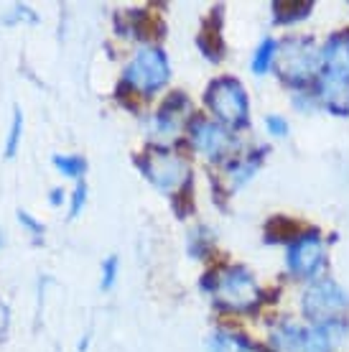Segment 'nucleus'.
I'll list each match as a JSON object with an SVG mask.
<instances>
[{"mask_svg":"<svg viewBox=\"0 0 349 352\" xmlns=\"http://www.w3.org/2000/svg\"><path fill=\"white\" fill-rule=\"evenodd\" d=\"M324 243L319 235H301L289 245L286 253V265L298 278H314L324 268Z\"/></svg>","mask_w":349,"mask_h":352,"instance_id":"obj_7","label":"nucleus"},{"mask_svg":"<svg viewBox=\"0 0 349 352\" xmlns=\"http://www.w3.org/2000/svg\"><path fill=\"white\" fill-rule=\"evenodd\" d=\"M212 352H253L250 342L245 337L235 335V332H214L210 340Z\"/></svg>","mask_w":349,"mask_h":352,"instance_id":"obj_10","label":"nucleus"},{"mask_svg":"<svg viewBox=\"0 0 349 352\" xmlns=\"http://www.w3.org/2000/svg\"><path fill=\"white\" fill-rule=\"evenodd\" d=\"M204 100L225 128H243L250 120V100L243 85L232 77H219L212 82Z\"/></svg>","mask_w":349,"mask_h":352,"instance_id":"obj_3","label":"nucleus"},{"mask_svg":"<svg viewBox=\"0 0 349 352\" xmlns=\"http://www.w3.org/2000/svg\"><path fill=\"white\" fill-rule=\"evenodd\" d=\"M316 64H319V56H316L311 41L304 38V36L291 38L289 44H286V49H283V54H280L283 74L291 82H306L314 74Z\"/></svg>","mask_w":349,"mask_h":352,"instance_id":"obj_8","label":"nucleus"},{"mask_svg":"<svg viewBox=\"0 0 349 352\" xmlns=\"http://www.w3.org/2000/svg\"><path fill=\"white\" fill-rule=\"evenodd\" d=\"M85 202H87V184H82V182H79L77 189H74V194H71L69 217H77L79 212H82V207H85Z\"/></svg>","mask_w":349,"mask_h":352,"instance_id":"obj_16","label":"nucleus"},{"mask_svg":"<svg viewBox=\"0 0 349 352\" xmlns=\"http://www.w3.org/2000/svg\"><path fill=\"white\" fill-rule=\"evenodd\" d=\"M115 278H117V256H110L102 263V289H113Z\"/></svg>","mask_w":349,"mask_h":352,"instance_id":"obj_14","label":"nucleus"},{"mask_svg":"<svg viewBox=\"0 0 349 352\" xmlns=\"http://www.w3.org/2000/svg\"><path fill=\"white\" fill-rule=\"evenodd\" d=\"M265 128H268L271 135H275V138H280V135L289 133V123H286L280 115H268V118H265Z\"/></svg>","mask_w":349,"mask_h":352,"instance_id":"obj_17","label":"nucleus"},{"mask_svg":"<svg viewBox=\"0 0 349 352\" xmlns=\"http://www.w3.org/2000/svg\"><path fill=\"white\" fill-rule=\"evenodd\" d=\"M275 56H278V44H275L273 38L260 41V46H258L255 54H253V72L255 74H265V72H271Z\"/></svg>","mask_w":349,"mask_h":352,"instance_id":"obj_11","label":"nucleus"},{"mask_svg":"<svg viewBox=\"0 0 349 352\" xmlns=\"http://www.w3.org/2000/svg\"><path fill=\"white\" fill-rule=\"evenodd\" d=\"M49 199H52L54 207H59L61 199H64V192H61V189H52V197H49Z\"/></svg>","mask_w":349,"mask_h":352,"instance_id":"obj_18","label":"nucleus"},{"mask_svg":"<svg viewBox=\"0 0 349 352\" xmlns=\"http://www.w3.org/2000/svg\"><path fill=\"white\" fill-rule=\"evenodd\" d=\"M217 301L229 311H247L260 301V286L247 268H227L217 276V281L210 283Z\"/></svg>","mask_w":349,"mask_h":352,"instance_id":"obj_4","label":"nucleus"},{"mask_svg":"<svg viewBox=\"0 0 349 352\" xmlns=\"http://www.w3.org/2000/svg\"><path fill=\"white\" fill-rule=\"evenodd\" d=\"M301 307H304L306 317L311 322L324 324L329 319H339V311H344L349 307V294L337 281L322 278V281L311 283L306 289Z\"/></svg>","mask_w":349,"mask_h":352,"instance_id":"obj_6","label":"nucleus"},{"mask_svg":"<svg viewBox=\"0 0 349 352\" xmlns=\"http://www.w3.org/2000/svg\"><path fill=\"white\" fill-rule=\"evenodd\" d=\"M171 77V67H168V56L164 49L158 46H143L135 52L131 64L122 72L125 85H131L140 95H153L164 87Z\"/></svg>","mask_w":349,"mask_h":352,"instance_id":"obj_2","label":"nucleus"},{"mask_svg":"<svg viewBox=\"0 0 349 352\" xmlns=\"http://www.w3.org/2000/svg\"><path fill=\"white\" fill-rule=\"evenodd\" d=\"M140 168L143 176H148L150 184L158 186L161 192H174L189 179V164L168 148H148L140 159Z\"/></svg>","mask_w":349,"mask_h":352,"instance_id":"obj_5","label":"nucleus"},{"mask_svg":"<svg viewBox=\"0 0 349 352\" xmlns=\"http://www.w3.org/2000/svg\"><path fill=\"white\" fill-rule=\"evenodd\" d=\"M189 133H192V143L196 146V151H201V153L210 156V159H222L229 151V146H232V138H229L227 128L217 123H210V120H204V118L192 120Z\"/></svg>","mask_w":349,"mask_h":352,"instance_id":"obj_9","label":"nucleus"},{"mask_svg":"<svg viewBox=\"0 0 349 352\" xmlns=\"http://www.w3.org/2000/svg\"><path fill=\"white\" fill-rule=\"evenodd\" d=\"M322 74H324V100L334 110H349V31L334 34L322 56Z\"/></svg>","mask_w":349,"mask_h":352,"instance_id":"obj_1","label":"nucleus"},{"mask_svg":"<svg viewBox=\"0 0 349 352\" xmlns=\"http://www.w3.org/2000/svg\"><path fill=\"white\" fill-rule=\"evenodd\" d=\"M18 222H23V225L28 228V232L34 235L36 243H41V238H44V225H41V222L34 220V217H31L28 212H23V210H18Z\"/></svg>","mask_w":349,"mask_h":352,"instance_id":"obj_15","label":"nucleus"},{"mask_svg":"<svg viewBox=\"0 0 349 352\" xmlns=\"http://www.w3.org/2000/svg\"><path fill=\"white\" fill-rule=\"evenodd\" d=\"M54 166L59 168L64 176H71V179H79V176L87 171V161L82 159V156H54Z\"/></svg>","mask_w":349,"mask_h":352,"instance_id":"obj_12","label":"nucleus"},{"mask_svg":"<svg viewBox=\"0 0 349 352\" xmlns=\"http://www.w3.org/2000/svg\"><path fill=\"white\" fill-rule=\"evenodd\" d=\"M21 133H23V115L18 107H13V123H10L8 141H5V159H13L18 151V143H21Z\"/></svg>","mask_w":349,"mask_h":352,"instance_id":"obj_13","label":"nucleus"}]
</instances>
